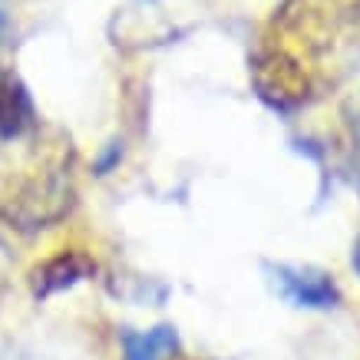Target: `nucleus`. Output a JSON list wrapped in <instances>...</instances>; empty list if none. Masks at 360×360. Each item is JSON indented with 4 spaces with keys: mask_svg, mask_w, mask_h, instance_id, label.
<instances>
[{
    "mask_svg": "<svg viewBox=\"0 0 360 360\" xmlns=\"http://www.w3.org/2000/svg\"><path fill=\"white\" fill-rule=\"evenodd\" d=\"M73 205V146L63 132L33 126L0 146V219L46 229Z\"/></svg>",
    "mask_w": 360,
    "mask_h": 360,
    "instance_id": "f257e3e1",
    "label": "nucleus"
},
{
    "mask_svg": "<svg viewBox=\"0 0 360 360\" xmlns=\"http://www.w3.org/2000/svg\"><path fill=\"white\" fill-rule=\"evenodd\" d=\"M268 271L274 274L271 281L284 301L295 307H314V311H328L338 304V284L334 278L317 268H295V264H271Z\"/></svg>",
    "mask_w": 360,
    "mask_h": 360,
    "instance_id": "f03ea898",
    "label": "nucleus"
},
{
    "mask_svg": "<svg viewBox=\"0 0 360 360\" xmlns=\"http://www.w3.org/2000/svg\"><path fill=\"white\" fill-rule=\"evenodd\" d=\"M258 89L274 106H295L307 96V77L304 70L288 53H271L258 63Z\"/></svg>",
    "mask_w": 360,
    "mask_h": 360,
    "instance_id": "7ed1b4c3",
    "label": "nucleus"
},
{
    "mask_svg": "<svg viewBox=\"0 0 360 360\" xmlns=\"http://www.w3.org/2000/svg\"><path fill=\"white\" fill-rule=\"evenodd\" d=\"M37 126V106L20 77L0 66V139H20Z\"/></svg>",
    "mask_w": 360,
    "mask_h": 360,
    "instance_id": "20e7f679",
    "label": "nucleus"
},
{
    "mask_svg": "<svg viewBox=\"0 0 360 360\" xmlns=\"http://www.w3.org/2000/svg\"><path fill=\"white\" fill-rule=\"evenodd\" d=\"M93 271H96V264L89 262L83 251H60V255H53L50 262H44L33 271V295L50 297L56 291H66V288L79 284Z\"/></svg>",
    "mask_w": 360,
    "mask_h": 360,
    "instance_id": "39448f33",
    "label": "nucleus"
},
{
    "mask_svg": "<svg viewBox=\"0 0 360 360\" xmlns=\"http://www.w3.org/2000/svg\"><path fill=\"white\" fill-rule=\"evenodd\" d=\"M179 350V334L169 324L153 330H126L122 334V354L126 360H165Z\"/></svg>",
    "mask_w": 360,
    "mask_h": 360,
    "instance_id": "423d86ee",
    "label": "nucleus"
},
{
    "mask_svg": "<svg viewBox=\"0 0 360 360\" xmlns=\"http://www.w3.org/2000/svg\"><path fill=\"white\" fill-rule=\"evenodd\" d=\"M344 120H347V136H350V169H354V182L360 188V93H354L347 99Z\"/></svg>",
    "mask_w": 360,
    "mask_h": 360,
    "instance_id": "0eeeda50",
    "label": "nucleus"
},
{
    "mask_svg": "<svg viewBox=\"0 0 360 360\" xmlns=\"http://www.w3.org/2000/svg\"><path fill=\"white\" fill-rule=\"evenodd\" d=\"M350 262H354V271L360 274V238H357V245H354V258H350Z\"/></svg>",
    "mask_w": 360,
    "mask_h": 360,
    "instance_id": "6e6552de",
    "label": "nucleus"
},
{
    "mask_svg": "<svg viewBox=\"0 0 360 360\" xmlns=\"http://www.w3.org/2000/svg\"><path fill=\"white\" fill-rule=\"evenodd\" d=\"M0 30H4V11H0Z\"/></svg>",
    "mask_w": 360,
    "mask_h": 360,
    "instance_id": "1a4fd4ad",
    "label": "nucleus"
}]
</instances>
